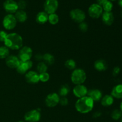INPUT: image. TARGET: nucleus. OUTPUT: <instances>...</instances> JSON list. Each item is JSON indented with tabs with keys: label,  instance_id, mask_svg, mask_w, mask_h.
I'll use <instances>...</instances> for the list:
<instances>
[{
	"label": "nucleus",
	"instance_id": "f257e3e1",
	"mask_svg": "<svg viewBox=\"0 0 122 122\" xmlns=\"http://www.w3.org/2000/svg\"><path fill=\"white\" fill-rule=\"evenodd\" d=\"M4 42L8 49L18 50L23 46V38L17 33H8Z\"/></svg>",
	"mask_w": 122,
	"mask_h": 122
},
{
	"label": "nucleus",
	"instance_id": "f03ea898",
	"mask_svg": "<svg viewBox=\"0 0 122 122\" xmlns=\"http://www.w3.org/2000/svg\"><path fill=\"white\" fill-rule=\"evenodd\" d=\"M94 102L89 97L86 96L77 100L75 103L76 110L82 114H87L92 110Z\"/></svg>",
	"mask_w": 122,
	"mask_h": 122
},
{
	"label": "nucleus",
	"instance_id": "7ed1b4c3",
	"mask_svg": "<svg viewBox=\"0 0 122 122\" xmlns=\"http://www.w3.org/2000/svg\"><path fill=\"white\" fill-rule=\"evenodd\" d=\"M86 79V74L82 69H76L73 71L71 75V80L75 85L83 84Z\"/></svg>",
	"mask_w": 122,
	"mask_h": 122
},
{
	"label": "nucleus",
	"instance_id": "20e7f679",
	"mask_svg": "<svg viewBox=\"0 0 122 122\" xmlns=\"http://www.w3.org/2000/svg\"><path fill=\"white\" fill-rule=\"evenodd\" d=\"M33 55V51L29 46H22L19 50L18 58L21 61L30 60Z\"/></svg>",
	"mask_w": 122,
	"mask_h": 122
},
{
	"label": "nucleus",
	"instance_id": "39448f33",
	"mask_svg": "<svg viewBox=\"0 0 122 122\" xmlns=\"http://www.w3.org/2000/svg\"><path fill=\"white\" fill-rule=\"evenodd\" d=\"M41 118V110L39 108L29 111L25 114L24 119L27 122H38Z\"/></svg>",
	"mask_w": 122,
	"mask_h": 122
},
{
	"label": "nucleus",
	"instance_id": "423d86ee",
	"mask_svg": "<svg viewBox=\"0 0 122 122\" xmlns=\"http://www.w3.org/2000/svg\"><path fill=\"white\" fill-rule=\"evenodd\" d=\"M17 20L13 14H8L4 17L2 25L5 29L10 30L15 28L17 25Z\"/></svg>",
	"mask_w": 122,
	"mask_h": 122
},
{
	"label": "nucleus",
	"instance_id": "0eeeda50",
	"mask_svg": "<svg viewBox=\"0 0 122 122\" xmlns=\"http://www.w3.org/2000/svg\"><path fill=\"white\" fill-rule=\"evenodd\" d=\"M70 16L75 22L79 24L84 21L86 18V14L82 10L75 8V9H73L70 12Z\"/></svg>",
	"mask_w": 122,
	"mask_h": 122
},
{
	"label": "nucleus",
	"instance_id": "6e6552de",
	"mask_svg": "<svg viewBox=\"0 0 122 122\" xmlns=\"http://www.w3.org/2000/svg\"><path fill=\"white\" fill-rule=\"evenodd\" d=\"M58 7V0H45L44 4L45 12L48 14L56 13Z\"/></svg>",
	"mask_w": 122,
	"mask_h": 122
},
{
	"label": "nucleus",
	"instance_id": "1a4fd4ad",
	"mask_svg": "<svg viewBox=\"0 0 122 122\" xmlns=\"http://www.w3.org/2000/svg\"><path fill=\"white\" fill-rule=\"evenodd\" d=\"M103 10L102 7L98 4H93L88 8V14L92 19H98L101 16Z\"/></svg>",
	"mask_w": 122,
	"mask_h": 122
},
{
	"label": "nucleus",
	"instance_id": "9d476101",
	"mask_svg": "<svg viewBox=\"0 0 122 122\" xmlns=\"http://www.w3.org/2000/svg\"><path fill=\"white\" fill-rule=\"evenodd\" d=\"M59 95L56 93H51L48 94L45 98V104L48 107H54L59 104L60 102Z\"/></svg>",
	"mask_w": 122,
	"mask_h": 122
},
{
	"label": "nucleus",
	"instance_id": "9b49d317",
	"mask_svg": "<svg viewBox=\"0 0 122 122\" xmlns=\"http://www.w3.org/2000/svg\"><path fill=\"white\" fill-rule=\"evenodd\" d=\"M3 7L7 13L11 14L15 13L19 9L17 2L14 0H6L4 2Z\"/></svg>",
	"mask_w": 122,
	"mask_h": 122
},
{
	"label": "nucleus",
	"instance_id": "f8f14e48",
	"mask_svg": "<svg viewBox=\"0 0 122 122\" xmlns=\"http://www.w3.org/2000/svg\"><path fill=\"white\" fill-rule=\"evenodd\" d=\"M88 89L83 84L76 85L73 89V93L76 97L81 98L87 96Z\"/></svg>",
	"mask_w": 122,
	"mask_h": 122
},
{
	"label": "nucleus",
	"instance_id": "ddd939ff",
	"mask_svg": "<svg viewBox=\"0 0 122 122\" xmlns=\"http://www.w3.org/2000/svg\"><path fill=\"white\" fill-rule=\"evenodd\" d=\"M33 66V63L31 60L26 61H20L19 66L16 68L17 71L19 73L23 75L26 73L28 70H29Z\"/></svg>",
	"mask_w": 122,
	"mask_h": 122
},
{
	"label": "nucleus",
	"instance_id": "4468645a",
	"mask_svg": "<svg viewBox=\"0 0 122 122\" xmlns=\"http://www.w3.org/2000/svg\"><path fill=\"white\" fill-rule=\"evenodd\" d=\"M25 79L26 81L29 83H37L39 82V74L37 71H27L25 75Z\"/></svg>",
	"mask_w": 122,
	"mask_h": 122
},
{
	"label": "nucleus",
	"instance_id": "2eb2a0df",
	"mask_svg": "<svg viewBox=\"0 0 122 122\" xmlns=\"http://www.w3.org/2000/svg\"><path fill=\"white\" fill-rule=\"evenodd\" d=\"M20 60L15 56H9L5 58V64L11 69H16L20 63Z\"/></svg>",
	"mask_w": 122,
	"mask_h": 122
},
{
	"label": "nucleus",
	"instance_id": "dca6fc26",
	"mask_svg": "<svg viewBox=\"0 0 122 122\" xmlns=\"http://www.w3.org/2000/svg\"><path fill=\"white\" fill-rule=\"evenodd\" d=\"M87 96L93 100L94 102H97L101 100L102 97V92L100 90L97 89H92L88 90Z\"/></svg>",
	"mask_w": 122,
	"mask_h": 122
},
{
	"label": "nucleus",
	"instance_id": "f3484780",
	"mask_svg": "<svg viewBox=\"0 0 122 122\" xmlns=\"http://www.w3.org/2000/svg\"><path fill=\"white\" fill-rule=\"evenodd\" d=\"M102 21L107 26H111L114 22V15L112 12H104L102 15Z\"/></svg>",
	"mask_w": 122,
	"mask_h": 122
},
{
	"label": "nucleus",
	"instance_id": "a211bd4d",
	"mask_svg": "<svg viewBox=\"0 0 122 122\" xmlns=\"http://www.w3.org/2000/svg\"><path fill=\"white\" fill-rule=\"evenodd\" d=\"M94 67L98 71H104L108 68V64L104 60H97L94 63Z\"/></svg>",
	"mask_w": 122,
	"mask_h": 122
},
{
	"label": "nucleus",
	"instance_id": "6ab92c4d",
	"mask_svg": "<svg viewBox=\"0 0 122 122\" xmlns=\"http://www.w3.org/2000/svg\"><path fill=\"white\" fill-rule=\"evenodd\" d=\"M48 20V14L45 11H41L37 14L36 21L38 23L43 25L46 23Z\"/></svg>",
	"mask_w": 122,
	"mask_h": 122
},
{
	"label": "nucleus",
	"instance_id": "aec40b11",
	"mask_svg": "<svg viewBox=\"0 0 122 122\" xmlns=\"http://www.w3.org/2000/svg\"><path fill=\"white\" fill-rule=\"evenodd\" d=\"M111 95L117 99H122V84L115 86L112 89Z\"/></svg>",
	"mask_w": 122,
	"mask_h": 122
},
{
	"label": "nucleus",
	"instance_id": "412c9836",
	"mask_svg": "<svg viewBox=\"0 0 122 122\" xmlns=\"http://www.w3.org/2000/svg\"><path fill=\"white\" fill-rule=\"evenodd\" d=\"M14 16H15L17 21H19L20 23L25 22L27 19V13L24 10H21L17 11Z\"/></svg>",
	"mask_w": 122,
	"mask_h": 122
},
{
	"label": "nucleus",
	"instance_id": "4be33fe9",
	"mask_svg": "<svg viewBox=\"0 0 122 122\" xmlns=\"http://www.w3.org/2000/svg\"><path fill=\"white\" fill-rule=\"evenodd\" d=\"M101 104L104 107H109L114 102V98L111 95H106L101 98Z\"/></svg>",
	"mask_w": 122,
	"mask_h": 122
},
{
	"label": "nucleus",
	"instance_id": "5701e85b",
	"mask_svg": "<svg viewBox=\"0 0 122 122\" xmlns=\"http://www.w3.org/2000/svg\"><path fill=\"white\" fill-rule=\"evenodd\" d=\"M42 60L47 65H52L54 63L55 58L54 56L50 53H45L43 55Z\"/></svg>",
	"mask_w": 122,
	"mask_h": 122
},
{
	"label": "nucleus",
	"instance_id": "b1692460",
	"mask_svg": "<svg viewBox=\"0 0 122 122\" xmlns=\"http://www.w3.org/2000/svg\"><path fill=\"white\" fill-rule=\"evenodd\" d=\"M70 87L67 85H63L61 86L59 90V96L62 97H66L70 92Z\"/></svg>",
	"mask_w": 122,
	"mask_h": 122
},
{
	"label": "nucleus",
	"instance_id": "393cba45",
	"mask_svg": "<svg viewBox=\"0 0 122 122\" xmlns=\"http://www.w3.org/2000/svg\"><path fill=\"white\" fill-rule=\"evenodd\" d=\"M36 69L37 72L39 74L46 72V71H47L48 70L47 64H46L44 61L39 62L38 64V65H37Z\"/></svg>",
	"mask_w": 122,
	"mask_h": 122
},
{
	"label": "nucleus",
	"instance_id": "a878e982",
	"mask_svg": "<svg viewBox=\"0 0 122 122\" xmlns=\"http://www.w3.org/2000/svg\"><path fill=\"white\" fill-rule=\"evenodd\" d=\"M10 50L7 46H0V59H4L9 56Z\"/></svg>",
	"mask_w": 122,
	"mask_h": 122
},
{
	"label": "nucleus",
	"instance_id": "bb28decb",
	"mask_svg": "<svg viewBox=\"0 0 122 122\" xmlns=\"http://www.w3.org/2000/svg\"><path fill=\"white\" fill-rule=\"evenodd\" d=\"M48 21L51 25H56L59 21V17L56 13L48 14Z\"/></svg>",
	"mask_w": 122,
	"mask_h": 122
},
{
	"label": "nucleus",
	"instance_id": "cd10ccee",
	"mask_svg": "<svg viewBox=\"0 0 122 122\" xmlns=\"http://www.w3.org/2000/svg\"><path fill=\"white\" fill-rule=\"evenodd\" d=\"M64 65H65L66 67L69 70H74L76 67V63L74 60L69 59L66 61Z\"/></svg>",
	"mask_w": 122,
	"mask_h": 122
},
{
	"label": "nucleus",
	"instance_id": "c85d7f7f",
	"mask_svg": "<svg viewBox=\"0 0 122 122\" xmlns=\"http://www.w3.org/2000/svg\"><path fill=\"white\" fill-rule=\"evenodd\" d=\"M112 118L114 120H118L122 118V112L120 110L116 109L112 112Z\"/></svg>",
	"mask_w": 122,
	"mask_h": 122
},
{
	"label": "nucleus",
	"instance_id": "c756f323",
	"mask_svg": "<svg viewBox=\"0 0 122 122\" xmlns=\"http://www.w3.org/2000/svg\"><path fill=\"white\" fill-rule=\"evenodd\" d=\"M102 8L105 12H111L113 8V4L110 1H108L102 6Z\"/></svg>",
	"mask_w": 122,
	"mask_h": 122
},
{
	"label": "nucleus",
	"instance_id": "7c9ffc66",
	"mask_svg": "<svg viewBox=\"0 0 122 122\" xmlns=\"http://www.w3.org/2000/svg\"><path fill=\"white\" fill-rule=\"evenodd\" d=\"M50 75L47 72L39 74V81L42 82H46L50 79Z\"/></svg>",
	"mask_w": 122,
	"mask_h": 122
},
{
	"label": "nucleus",
	"instance_id": "2f4dec72",
	"mask_svg": "<svg viewBox=\"0 0 122 122\" xmlns=\"http://www.w3.org/2000/svg\"><path fill=\"white\" fill-rule=\"evenodd\" d=\"M79 28L82 32H86L88 29V25L86 23L83 21V22L79 24Z\"/></svg>",
	"mask_w": 122,
	"mask_h": 122
},
{
	"label": "nucleus",
	"instance_id": "473e14b6",
	"mask_svg": "<svg viewBox=\"0 0 122 122\" xmlns=\"http://www.w3.org/2000/svg\"><path fill=\"white\" fill-rule=\"evenodd\" d=\"M18 7L20 10H23L26 7V2L25 1V0H20L19 2H17Z\"/></svg>",
	"mask_w": 122,
	"mask_h": 122
},
{
	"label": "nucleus",
	"instance_id": "72a5a7b5",
	"mask_svg": "<svg viewBox=\"0 0 122 122\" xmlns=\"http://www.w3.org/2000/svg\"><path fill=\"white\" fill-rule=\"evenodd\" d=\"M59 104H60L61 106H67L69 104V100L66 97H61L60 99Z\"/></svg>",
	"mask_w": 122,
	"mask_h": 122
},
{
	"label": "nucleus",
	"instance_id": "f704fd0d",
	"mask_svg": "<svg viewBox=\"0 0 122 122\" xmlns=\"http://www.w3.org/2000/svg\"><path fill=\"white\" fill-rule=\"evenodd\" d=\"M7 32L4 30H0V42H4L7 36Z\"/></svg>",
	"mask_w": 122,
	"mask_h": 122
},
{
	"label": "nucleus",
	"instance_id": "c9c22d12",
	"mask_svg": "<svg viewBox=\"0 0 122 122\" xmlns=\"http://www.w3.org/2000/svg\"><path fill=\"white\" fill-rule=\"evenodd\" d=\"M120 72V68L119 66H116L114 68L113 70V75L114 76H116L119 75Z\"/></svg>",
	"mask_w": 122,
	"mask_h": 122
},
{
	"label": "nucleus",
	"instance_id": "e433bc0d",
	"mask_svg": "<svg viewBox=\"0 0 122 122\" xmlns=\"http://www.w3.org/2000/svg\"><path fill=\"white\" fill-rule=\"evenodd\" d=\"M108 1V0H97V4H98L100 5V6L102 7V6Z\"/></svg>",
	"mask_w": 122,
	"mask_h": 122
},
{
	"label": "nucleus",
	"instance_id": "4c0bfd02",
	"mask_svg": "<svg viewBox=\"0 0 122 122\" xmlns=\"http://www.w3.org/2000/svg\"><path fill=\"white\" fill-rule=\"evenodd\" d=\"M101 116V113L100 112H96L95 113H94V114H93V117L94 118H98L100 117Z\"/></svg>",
	"mask_w": 122,
	"mask_h": 122
},
{
	"label": "nucleus",
	"instance_id": "58836bf2",
	"mask_svg": "<svg viewBox=\"0 0 122 122\" xmlns=\"http://www.w3.org/2000/svg\"><path fill=\"white\" fill-rule=\"evenodd\" d=\"M42 58H43V56L42 55L40 54H36L35 56V59L37 60H42Z\"/></svg>",
	"mask_w": 122,
	"mask_h": 122
},
{
	"label": "nucleus",
	"instance_id": "ea45409f",
	"mask_svg": "<svg viewBox=\"0 0 122 122\" xmlns=\"http://www.w3.org/2000/svg\"><path fill=\"white\" fill-rule=\"evenodd\" d=\"M118 4H119V5L120 6V7H122V0H119V1H118Z\"/></svg>",
	"mask_w": 122,
	"mask_h": 122
},
{
	"label": "nucleus",
	"instance_id": "a19ab883",
	"mask_svg": "<svg viewBox=\"0 0 122 122\" xmlns=\"http://www.w3.org/2000/svg\"><path fill=\"white\" fill-rule=\"evenodd\" d=\"M120 110H121V112H122V101L121 103H120Z\"/></svg>",
	"mask_w": 122,
	"mask_h": 122
},
{
	"label": "nucleus",
	"instance_id": "79ce46f5",
	"mask_svg": "<svg viewBox=\"0 0 122 122\" xmlns=\"http://www.w3.org/2000/svg\"><path fill=\"white\" fill-rule=\"evenodd\" d=\"M23 122V121H21V120H20V121H19V122Z\"/></svg>",
	"mask_w": 122,
	"mask_h": 122
},
{
	"label": "nucleus",
	"instance_id": "37998d69",
	"mask_svg": "<svg viewBox=\"0 0 122 122\" xmlns=\"http://www.w3.org/2000/svg\"><path fill=\"white\" fill-rule=\"evenodd\" d=\"M110 1H116V0H110Z\"/></svg>",
	"mask_w": 122,
	"mask_h": 122
},
{
	"label": "nucleus",
	"instance_id": "c03bdc74",
	"mask_svg": "<svg viewBox=\"0 0 122 122\" xmlns=\"http://www.w3.org/2000/svg\"><path fill=\"white\" fill-rule=\"evenodd\" d=\"M121 17H122V12H121Z\"/></svg>",
	"mask_w": 122,
	"mask_h": 122
},
{
	"label": "nucleus",
	"instance_id": "a18cd8bd",
	"mask_svg": "<svg viewBox=\"0 0 122 122\" xmlns=\"http://www.w3.org/2000/svg\"><path fill=\"white\" fill-rule=\"evenodd\" d=\"M120 122H122V118L121 119V120H120Z\"/></svg>",
	"mask_w": 122,
	"mask_h": 122
}]
</instances>
